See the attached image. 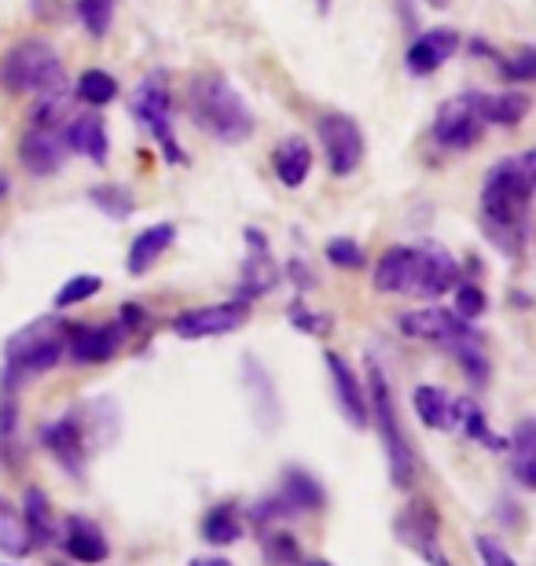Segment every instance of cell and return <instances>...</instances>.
Returning a JSON list of instances; mask_svg holds the SVG:
<instances>
[{
  "label": "cell",
  "mask_w": 536,
  "mask_h": 566,
  "mask_svg": "<svg viewBox=\"0 0 536 566\" xmlns=\"http://www.w3.org/2000/svg\"><path fill=\"white\" fill-rule=\"evenodd\" d=\"M536 191V155L500 158L482 185V224L500 254L518 258L529 240V207Z\"/></svg>",
  "instance_id": "1"
},
{
  "label": "cell",
  "mask_w": 536,
  "mask_h": 566,
  "mask_svg": "<svg viewBox=\"0 0 536 566\" xmlns=\"http://www.w3.org/2000/svg\"><path fill=\"white\" fill-rule=\"evenodd\" d=\"M188 115L191 122L221 144H243L254 137V111L221 74H199L188 85Z\"/></svg>",
  "instance_id": "2"
},
{
  "label": "cell",
  "mask_w": 536,
  "mask_h": 566,
  "mask_svg": "<svg viewBox=\"0 0 536 566\" xmlns=\"http://www.w3.org/2000/svg\"><path fill=\"white\" fill-rule=\"evenodd\" d=\"M66 354V324L60 316H41L4 343V371H0V390H19L33 376H44Z\"/></svg>",
  "instance_id": "3"
},
{
  "label": "cell",
  "mask_w": 536,
  "mask_h": 566,
  "mask_svg": "<svg viewBox=\"0 0 536 566\" xmlns=\"http://www.w3.org/2000/svg\"><path fill=\"white\" fill-rule=\"evenodd\" d=\"M364 390H368V412H371L375 430H379L386 468H390V482L397 490H412L416 474H419V460H416V449H412V441H408L401 420H397L393 390H390V382H386L379 365L368 368V387Z\"/></svg>",
  "instance_id": "4"
},
{
  "label": "cell",
  "mask_w": 536,
  "mask_h": 566,
  "mask_svg": "<svg viewBox=\"0 0 536 566\" xmlns=\"http://www.w3.org/2000/svg\"><path fill=\"white\" fill-rule=\"evenodd\" d=\"M60 85H66V71L49 41H19L0 60V88L8 93H49Z\"/></svg>",
  "instance_id": "5"
},
{
  "label": "cell",
  "mask_w": 536,
  "mask_h": 566,
  "mask_svg": "<svg viewBox=\"0 0 536 566\" xmlns=\"http://www.w3.org/2000/svg\"><path fill=\"white\" fill-rule=\"evenodd\" d=\"M129 111H133V118L144 126L147 137L162 147L166 163H174V166L188 163L185 147H180L174 137V99H169V88H166L162 74H147L144 82L136 85V93L129 99Z\"/></svg>",
  "instance_id": "6"
},
{
  "label": "cell",
  "mask_w": 536,
  "mask_h": 566,
  "mask_svg": "<svg viewBox=\"0 0 536 566\" xmlns=\"http://www.w3.org/2000/svg\"><path fill=\"white\" fill-rule=\"evenodd\" d=\"M393 534L408 552H416L423 563L452 566L449 559H444V552H441V515H438V507H433L430 501L408 504L404 512L393 518Z\"/></svg>",
  "instance_id": "7"
},
{
  "label": "cell",
  "mask_w": 536,
  "mask_h": 566,
  "mask_svg": "<svg viewBox=\"0 0 536 566\" xmlns=\"http://www.w3.org/2000/svg\"><path fill=\"white\" fill-rule=\"evenodd\" d=\"M316 137L324 144L327 169L335 177H349L364 158V129L357 126V118L341 115V111H327L316 122Z\"/></svg>",
  "instance_id": "8"
},
{
  "label": "cell",
  "mask_w": 536,
  "mask_h": 566,
  "mask_svg": "<svg viewBox=\"0 0 536 566\" xmlns=\"http://www.w3.org/2000/svg\"><path fill=\"white\" fill-rule=\"evenodd\" d=\"M482 133H485V118L477 111L474 93L444 99L438 115H433V140L449 147V151H466V147L482 140Z\"/></svg>",
  "instance_id": "9"
},
{
  "label": "cell",
  "mask_w": 536,
  "mask_h": 566,
  "mask_svg": "<svg viewBox=\"0 0 536 566\" xmlns=\"http://www.w3.org/2000/svg\"><path fill=\"white\" fill-rule=\"evenodd\" d=\"M250 321V302H221V305H202V310H185L174 316V335L185 343H199V338H221L239 332Z\"/></svg>",
  "instance_id": "10"
},
{
  "label": "cell",
  "mask_w": 536,
  "mask_h": 566,
  "mask_svg": "<svg viewBox=\"0 0 536 566\" xmlns=\"http://www.w3.org/2000/svg\"><path fill=\"white\" fill-rule=\"evenodd\" d=\"M38 441L44 449L52 452L55 463L74 474V479H85V463H88V438H85V427H82V416L77 412H66L60 420L44 423L38 430Z\"/></svg>",
  "instance_id": "11"
},
{
  "label": "cell",
  "mask_w": 536,
  "mask_h": 566,
  "mask_svg": "<svg viewBox=\"0 0 536 566\" xmlns=\"http://www.w3.org/2000/svg\"><path fill=\"white\" fill-rule=\"evenodd\" d=\"M125 338H129V332H125L122 321L114 324H66V354L74 365H107V360L118 354V349L125 346Z\"/></svg>",
  "instance_id": "12"
},
{
  "label": "cell",
  "mask_w": 536,
  "mask_h": 566,
  "mask_svg": "<svg viewBox=\"0 0 536 566\" xmlns=\"http://www.w3.org/2000/svg\"><path fill=\"white\" fill-rule=\"evenodd\" d=\"M401 332L408 338H423V343H438L441 349H452L463 338L477 335L471 321H460L452 310H441V305H427V310H412L401 316Z\"/></svg>",
  "instance_id": "13"
},
{
  "label": "cell",
  "mask_w": 536,
  "mask_h": 566,
  "mask_svg": "<svg viewBox=\"0 0 536 566\" xmlns=\"http://www.w3.org/2000/svg\"><path fill=\"white\" fill-rule=\"evenodd\" d=\"M324 365H327V376H330V394H335V405L338 412L346 416L349 427H371V412H368V390H364V382L357 371L349 368V360L341 354H324Z\"/></svg>",
  "instance_id": "14"
},
{
  "label": "cell",
  "mask_w": 536,
  "mask_h": 566,
  "mask_svg": "<svg viewBox=\"0 0 536 566\" xmlns=\"http://www.w3.org/2000/svg\"><path fill=\"white\" fill-rule=\"evenodd\" d=\"M416 262L419 269L412 298H441V294H449V287L460 283V265H455V258L441 243H419Z\"/></svg>",
  "instance_id": "15"
},
{
  "label": "cell",
  "mask_w": 536,
  "mask_h": 566,
  "mask_svg": "<svg viewBox=\"0 0 536 566\" xmlns=\"http://www.w3.org/2000/svg\"><path fill=\"white\" fill-rule=\"evenodd\" d=\"M55 545L66 552V559L82 563V566H99L111 559V541L93 518L85 515H66V523L60 526Z\"/></svg>",
  "instance_id": "16"
},
{
  "label": "cell",
  "mask_w": 536,
  "mask_h": 566,
  "mask_svg": "<svg viewBox=\"0 0 536 566\" xmlns=\"http://www.w3.org/2000/svg\"><path fill=\"white\" fill-rule=\"evenodd\" d=\"M246 240L254 243V251L246 254L243 269H239V291L235 298L239 302H254V298H265L269 291L280 287V265L272 262V254L265 251V240H261V232L250 229Z\"/></svg>",
  "instance_id": "17"
},
{
  "label": "cell",
  "mask_w": 536,
  "mask_h": 566,
  "mask_svg": "<svg viewBox=\"0 0 536 566\" xmlns=\"http://www.w3.org/2000/svg\"><path fill=\"white\" fill-rule=\"evenodd\" d=\"M66 155L71 151H66L60 129L30 126L27 137H22V144H19V163L27 166V174H33V177H52L55 169L63 166Z\"/></svg>",
  "instance_id": "18"
},
{
  "label": "cell",
  "mask_w": 536,
  "mask_h": 566,
  "mask_svg": "<svg viewBox=\"0 0 536 566\" xmlns=\"http://www.w3.org/2000/svg\"><path fill=\"white\" fill-rule=\"evenodd\" d=\"M455 49H460V33L449 27H438V30L419 33L404 55V63L416 77H427L433 71H441V66L455 55Z\"/></svg>",
  "instance_id": "19"
},
{
  "label": "cell",
  "mask_w": 536,
  "mask_h": 566,
  "mask_svg": "<svg viewBox=\"0 0 536 566\" xmlns=\"http://www.w3.org/2000/svg\"><path fill=\"white\" fill-rule=\"evenodd\" d=\"M60 133H63V144H66V151H71V155L93 158L96 166L107 163L111 140H107L104 118H99L96 111H85V115H77V118H66L60 126Z\"/></svg>",
  "instance_id": "20"
},
{
  "label": "cell",
  "mask_w": 536,
  "mask_h": 566,
  "mask_svg": "<svg viewBox=\"0 0 536 566\" xmlns=\"http://www.w3.org/2000/svg\"><path fill=\"white\" fill-rule=\"evenodd\" d=\"M276 496L283 501V507L291 512V518L324 512V507H327V493H324L320 479H316L313 471H305V468H287V471H283Z\"/></svg>",
  "instance_id": "21"
},
{
  "label": "cell",
  "mask_w": 536,
  "mask_h": 566,
  "mask_svg": "<svg viewBox=\"0 0 536 566\" xmlns=\"http://www.w3.org/2000/svg\"><path fill=\"white\" fill-rule=\"evenodd\" d=\"M19 515H22V526H27V537H30L33 552L55 545V537H60V523H55V507H52L49 493H44L41 485H27Z\"/></svg>",
  "instance_id": "22"
},
{
  "label": "cell",
  "mask_w": 536,
  "mask_h": 566,
  "mask_svg": "<svg viewBox=\"0 0 536 566\" xmlns=\"http://www.w3.org/2000/svg\"><path fill=\"white\" fill-rule=\"evenodd\" d=\"M416 247H390L375 265V291L379 294H412L416 291Z\"/></svg>",
  "instance_id": "23"
},
{
  "label": "cell",
  "mask_w": 536,
  "mask_h": 566,
  "mask_svg": "<svg viewBox=\"0 0 536 566\" xmlns=\"http://www.w3.org/2000/svg\"><path fill=\"white\" fill-rule=\"evenodd\" d=\"M243 387L250 390V401H254V416L265 430H276L283 423V409L276 398V382L265 368L258 365V357H243Z\"/></svg>",
  "instance_id": "24"
},
{
  "label": "cell",
  "mask_w": 536,
  "mask_h": 566,
  "mask_svg": "<svg viewBox=\"0 0 536 566\" xmlns=\"http://www.w3.org/2000/svg\"><path fill=\"white\" fill-rule=\"evenodd\" d=\"M177 240V229L169 221L162 224H151V229H144L140 235L133 240L129 247V258H125V269H129V276H144L147 269H151L158 258L169 251V243Z\"/></svg>",
  "instance_id": "25"
},
{
  "label": "cell",
  "mask_w": 536,
  "mask_h": 566,
  "mask_svg": "<svg viewBox=\"0 0 536 566\" xmlns=\"http://www.w3.org/2000/svg\"><path fill=\"white\" fill-rule=\"evenodd\" d=\"M507 452H511V474L522 490H536V423L522 420L515 427V434L507 438Z\"/></svg>",
  "instance_id": "26"
},
{
  "label": "cell",
  "mask_w": 536,
  "mask_h": 566,
  "mask_svg": "<svg viewBox=\"0 0 536 566\" xmlns=\"http://www.w3.org/2000/svg\"><path fill=\"white\" fill-rule=\"evenodd\" d=\"M485 126H518L529 115L533 99L526 93H474Z\"/></svg>",
  "instance_id": "27"
},
{
  "label": "cell",
  "mask_w": 536,
  "mask_h": 566,
  "mask_svg": "<svg viewBox=\"0 0 536 566\" xmlns=\"http://www.w3.org/2000/svg\"><path fill=\"white\" fill-rule=\"evenodd\" d=\"M272 169H276V177L287 188H302L313 169V147L302 137H287L276 147V155H272Z\"/></svg>",
  "instance_id": "28"
},
{
  "label": "cell",
  "mask_w": 536,
  "mask_h": 566,
  "mask_svg": "<svg viewBox=\"0 0 536 566\" xmlns=\"http://www.w3.org/2000/svg\"><path fill=\"white\" fill-rule=\"evenodd\" d=\"M455 398H449V390L441 387H416L412 390V405H416V416L423 420V427L430 430H455Z\"/></svg>",
  "instance_id": "29"
},
{
  "label": "cell",
  "mask_w": 536,
  "mask_h": 566,
  "mask_svg": "<svg viewBox=\"0 0 536 566\" xmlns=\"http://www.w3.org/2000/svg\"><path fill=\"white\" fill-rule=\"evenodd\" d=\"M452 405H455V427H460L466 438L482 441V446L493 449V452H507V438L493 434V427H488V416H485L482 405L471 401V398H460V401H452Z\"/></svg>",
  "instance_id": "30"
},
{
  "label": "cell",
  "mask_w": 536,
  "mask_h": 566,
  "mask_svg": "<svg viewBox=\"0 0 536 566\" xmlns=\"http://www.w3.org/2000/svg\"><path fill=\"white\" fill-rule=\"evenodd\" d=\"M199 534L213 548H228L235 541H243V518L235 515L232 504H213L199 523Z\"/></svg>",
  "instance_id": "31"
},
{
  "label": "cell",
  "mask_w": 536,
  "mask_h": 566,
  "mask_svg": "<svg viewBox=\"0 0 536 566\" xmlns=\"http://www.w3.org/2000/svg\"><path fill=\"white\" fill-rule=\"evenodd\" d=\"M71 104H74V93L66 85L49 88V93H38V104H33V111H30V126L60 129L63 122L71 118Z\"/></svg>",
  "instance_id": "32"
},
{
  "label": "cell",
  "mask_w": 536,
  "mask_h": 566,
  "mask_svg": "<svg viewBox=\"0 0 536 566\" xmlns=\"http://www.w3.org/2000/svg\"><path fill=\"white\" fill-rule=\"evenodd\" d=\"M261 556H265V566H302L305 552L298 545V537L287 534V530H261Z\"/></svg>",
  "instance_id": "33"
},
{
  "label": "cell",
  "mask_w": 536,
  "mask_h": 566,
  "mask_svg": "<svg viewBox=\"0 0 536 566\" xmlns=\"http://www.w3.org/2000/svg\"><path fill=\"white\" fill-rule=\"evenodd\" d=\"M0 552L11 559H22L30 556V537H27V526H22V515L15 504H8V496H0Z\"/></svg>",
  "instance_id": "34"
},
{
  "label": "cell",
  "mask_w": 536,
  "mask_h": 566,
  "mask_svg": "<svg viewBox=\"0 0 536 566\" xmlns=\"http://www.w3.org/2000/svg\"><path fill=\"white\" fill-rule=\"evenodd\" d=\"M449 354L460 360V368H463V376L474 382V387H485L488 382V371H493V365H488V357H485V349H482V338L471 335V338H463V343H455Z\"/></svg>",
  "instance_id": "35"
},
{
  "label": "cell",
  "mask_w": 536,
  "mask_h": 566,
  "mask_svg": "<svg viewBox=\"0 0 536 566\" xmlns=\"http://www.w3.org/2000/svg\"><path fill=\"white\" fill-rule=\"evenodd\" d=\"M74 96L88 107H107L118 99V82H114L107 71H85L82 77H77Z\"/></svg>",
  "instance_id": "36"
},
{
  "label": "cell",
  "mask_w": 536,
  "mask_h": 566,
  "mask_svg": "<svg viewBox=\"0 0 536 566\" xmlns=\"http://www.w3.org/2000/svg\"><path fill=\"white\" fill-rule=\"evenodd\" d=\"M88 199H93V207L104 210L111 221H125L136 210L133 191L125 188V185H99V188L88 191Z\"/></svg>",
  "instance_id": "37"
},
{
  "label": "cell",
  "mask_w": 536,
  "mask_h": 566,
  "mask_svg": "<svg viewBox=\"0 0 536 566\" xmlns=\"http://www.w3.org/2000/svg\"><path fill=\"white\" fill-rule=\"evenodd\" d=\"M99 287H104V280L93 276V273L71 276V280L63 283L60 291H55L52 305H55V310H71V305H82V302L93 298V294H99Z\"/></svg>",
  "instance_id": "38"
},
{
  "label": "cell",
  "mask_w": 536,
  "mask_h": 566,
  "mask_svg": "<svg viewBox=\"0 0 536 566\" xmlns=\"http://www.w3.org/2000/svg\"><path fill=\"white\" fill-rule=\"evenodd\" d=\"M114 4L118 0H77V19H82L85 33H93V38H104L111 30V19H114Z\"/></svg>",
  "instance_id": "39"
},
{
  "label": "cell",
  "mask_w": 536,
  "mask_h": 566,
  "mask_svg": "<svg viewBox=\"0 0 536 566\" xmlns=\"http://www.w3.org/2000/svg\"><path fill=\"white\" fill-rule=\"evenodd\" d=\"M287 321H291L294 327H298L302 335H313V338H324V335H330V327H335V321H330L327 313H313L302 298H298V302H291Z\"/></svg>",
  "instance_id": "40"
},
{
  "label": "cell",
  "mask_w": 536,
  "mask_h": 566,
  "mask_svg": "<svg viewBox=\"0 0 536 566\" xmlns=\"http://www.w3.org/2000/svg\"><path fill=\"white\" fill-rule=\"evenodd\" d=\"M485 310H488V298H485V291L477 287V283H460V287H455L452 313L460 316V321H477Z\"/></svg>",
  "instance_id": "41"
},
{
  "label": "cell",
  "mask_w": 536,
  "mask_h": 566,
  "mask_svg": "<svg viewBox=\"0 0 536 566\" xmlns=\"http://www.w3.org/2000/svg\"><path fill=\"white\" fill-rule=\"evenodd\" d=\"M327 262L338 265V269H364V247L357 240H349V235H338V240H327Z\"/></svg>",
  "instance_id": "42"
},
{
  "label": "cell",
  "mask_w": 536,
  "mask_h": 566,
  "mask_svg": "<svg viewBox=\"0 0 536 566\" xmlns=\"http://www.w3.org/2000/svg\"><path fill=\"white\" fill-rule=\"evenodd\" d=\"M500 74H504V82H533L536 77V52L526 44V49H518V55L500 60Z\"/></svg>",
  "instance_id": "43"
},
{
  "label": "cell",
  "mask_w": 536,
  "mask_h": 566,
  "mask_svg": "<svg viewBox=\"0 0 536 566\" xmlns=\"http://www.w3.org/2000/svg\"><path fill=\"white\" fill-rule=\"evenodd\" d=\"M474 548H477V556H482V566H518V559L511 556V552L500 545L496 537L477 534L474 537Z\"/></svg>",
  "instance_id": "44"
},
{
  "label": "cell",
  "mask_w": 536,
  "mask_h": 566,
  "mask_svg": "<svg viewBox=\"0 0 536 566\" xmlns=\"http://www.w3.org/2000/svg\"><path fill=\"white\" fill-rule=\"evenodd\" d=\"M287 276H291V283L298 291H313L316 287V276H313V269L305 265V262H298V258H294V262L287 265Z\"/></svg>",
  "instance_id": "45"
},
{
  "label": "cell",
  "mask_w": 536,
  "mask_h": 566,
  "mask_svg": "<svg viewBox=\"0 0 536 566\" xmlns=\"http://www.w3.org/2000/svg\"><path fill=\"white\" fill-rule=\"evenodd\" d=\"M118 321L125 324V332L133 335L136 327H144V324H147V313H144V310H140V305H136V302H125V305H122V316H118Z\"/></svg>",
  "instance_id": "46"
},
{
  "label": "cell",
  "mask_w": 536,
  "mask_h": 566,
  "mask_svg": "<svg viewBox=\"0 0 536 566\" xmlns=\"http://www.w3.org/2000/svg\"><path fill=\"white\" fill-rule=\"evenodd\" d=\"M188 566H235V563L224 559V556H199V559H191Z\"/></svg>",
  "instance_id": "47"
},
{
  "label": "cell",
  "mask_w": 536,
  "mask_h": 566,
  "mask_svg": "<svg viewBox=\"0 0 536 566\" xmlns=\"http://www.w3.org/2000/svg\"><path fill=\"white\" fill-rule=\"evenodd\" d=\"M302 566H330V563L327 559H305Z\"/></svg>",
  "instance_id": "48"
},
{
  "label": "cell",
  "mask_w": 536,
  "mask_h": 566,
  "mask_svg": "<svg viewBox=\"0 0 536 566\" xmlns=\"http://www.w3.org/2000/svg\"><path fill=\"white\" fill-rule=\"evenodd\" d=\"M4 196H8V180L0 177V199H4Z\"/></svg>",
  "instance_id": "49"
},
{
  "label": "cell",
  "mask_w": 536,
  "mask_h": 566,
  "mask_svg": "<svg viewBox=\"0 0 536 566\" xmlns=\"http://www.w3.org/2000/svg\"><path fill=\"white\" fill-rule=\"evenodd\" d=\"M427 4H433V8H444V4H449V0H427Z\"/></svg>",
  "instance_id": "50"
},
{
  "label": "cell",
  "mask_w": 536,
  "mask_h": 566,
  "mask_svg": "<svg viewBox=\"0 0 536 566\" xmlns=\"http://www.w3.org/2000/svg\"><path fill=\"white\" fill-rule=\"evenodd\" d=\"M52 566H63V563H52Z\"/></svg>",
  "instance_id": "51"
},
{
  "label": "cell",
  "mask_w": 536,
  "mask_h": 566,
  "mask_svg": "<svg viewBox=\"0 0 536 566\" xmlns=\"http://www.w3.org/2000/svg\"><path fill=\"white\" fill-rule=\"evenodd\" d=\"M320 4H324V0H320Z\"/></svg>",
  "instance_id": "52"
}]
</instances>
